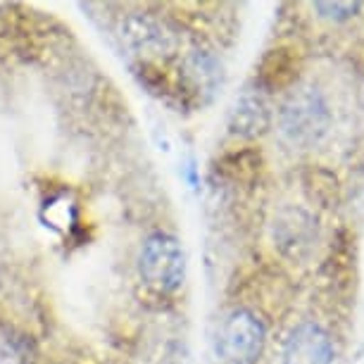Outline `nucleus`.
<instances>
[{
    "instance_id": "nucleus-6",
    "label": "nucleus",
    "mask_w": 364,
    "mask_h": 364,
    "mask_svg": "<svg viewBox=\"0 0 364 364\" xmlns=\"http://www.w3.org/2000/svg\"><path fill=\"white\" fill-rule=\"evenodd\" d=\"M331 333L317 321H300L291 328L281 350V364H333Z\"/></svg>"
},
{
    "instance_id": "nucleus-2",
    "label": "nucleus",
    "mask_w": 364,
    "mask_h": 364,
    "mask_svg": "<svg viewBox=\"0 0 364 364\" xmlns=\"http://www.w3.org/2000/svg\"><path fill=\"white\" fill-rule=\"evenodd\" d=\"M139 269L143 281L157 293H174L186 279V255L181 243L164 231H155L143 240Z\"/></svg>"
},
{
    "instance_id": "nucleus-8",
    "label": "nucleus",
    "mask_w": 364,
    "mask_h": 364,
    "mask_svg": "<svg viewBox=\"0 0 364 364\" xmlns=\"http://www.w3.org/2000/svg\"><path fill=\"white\" fill-rule=\"evenodd\" d=\"M183 67H186V79L191 81L196 93L212 95L215 88L222 84V65L210 50H193Z\"/></svg>"
},
{
    "instance_id": "nucleus-9",
    "label": "nucleus",
    "mask_w": 364,
    "mask_h": 364,
    "mask_svg": "<svg viewBox=\"0 0 364 364\" xmlns=\"http://www.w3.org/2000/svg\"><path fill=\"white\" fill-rule=\"evenodd\" d=\"M362 3H341V0H333V3H314V10L319 12L321 19H328V22H348L353 19L357 12H360Z\"/></svg>"
},
{
    "instance_id": "nucleus-1",
    "label": "nucleus",
    "mask_w": 364,
    "mask_h": 364,
    "mask_svg": "<svg viewBox=\"0 0 364 364\" xmlns=\"http://www.w3.org/2000/svg\"><path fill=\"white\" fill-rule=\"evenodd\" d=\"M333 124L331 107L324 93L314 86L293 91L279 109V129L295 148H314L324 141Z\"/></svg>"
},
{
    "instance_id": "nucleus-7",
    "label": "nucleus",
    "mask_w": 364,
    "mask_h": 364,
    "mask_svg": "<svg viewBox=\"0 0 364 364\" xmlns=\"http://www.w3.org/2000/svg\"><path fill=\"white\" fill-rule=\"evenodd\" d=\"M272 124V107L259 88H245L229 112V132L240 139H257Z\"/></svg>"
},
{
    "instance_id": "nucleus-4",
    "label": "nucleus",
    "mask_w": 364,
    "mask_h": 364,
    "mask_svg": "<svg viewBox=\"0 0 364 364\" xmlns=\"http://www.w3.org/2000/svg\"><path fill=\"white\" fill-rule=\"evenodd\" d=\"M119 38L132 55L141 60H162L176 50V36L160 19L132 12L122 19Z\"/></svg>"
},
{
    "instance_id": "nucleus-3",
    "label": "nucleus",
    "mask_w": 364,
    "mask_h": 364,
    "mask_svg": "<svg viewBox=\"0 0 364 364\" xmlns=\"http://www.w3.org/2000/svg\"><path fill=\"white\" fill-rule=\"evenodd\" d=\"M264 346V321L252 310L238 307L222 321L217 336V350L226 364H257L262 360Z\"/></svg>"
},
{
    "instance_id": "nucleus-5",
    "label": "nucleus",
    "mask_w": 364,
    "mask_h": 364,
    "mask_svg": "<svg viewBox=\"0 0 364 364\" xmlns=\"http://www.w3.org/2000/svg\"><path fill=\"white\" fill-rule=\"evenodd\" d=\"M274 245L291 259H307L319 238V226L305 208H281L272 224Z\"/></svg>"
}]
</instances>
